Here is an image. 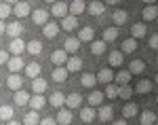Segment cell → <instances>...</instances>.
Instances as JSON below:
<instances>
[{
	"instance_id": "cell-1",
	"label": "cell",
	"mask_w": 158,
	"mask_h": 125,
	"mask_svg": "<svg viewBox=\"0 0 158 125\" xmlns=\"http://www.w3.org/2000/svg\"><path fill=\"white\" fill-rule=\"evenodd\" d=\"M6 66H9V72L11 74H17V72H21L25 68V62L21 60V55H13V57H9Z\"/></svg>"
},
{
	"instance_id": "cell-2",
	"label": "cell",
	"mask_w": 158,
	"mask_h": 125,
	"mask_svg": "<svg viewBox=\"0 0 158 125\" xmlns=\"http://www.w3.org/2000/svg\"><path fill=\"white\" fill-rule=\"evenodd\" d=\"M4 34H9L11 40H13V38H21V34H23V25L19 24V21H11V24L6 25Z\"/></svg>"
},
{
	"instance_id": "cell-3",
	"label": "cell",
	"mask_w": 158,
	"mask_h": 125,
	"mask_svg": "<svg viewBox=\"0 0 158 125\" xmlns=\"http://www.w3.org/2000/svg\"><path fill=\"white\" fill-rule=\"evenodd\" d=\"M65 70H68V72H80V70H82V60H80L78 55L68 57V62H65Z\"/></svg>"
},
{
	"instance_id": "cell-4",
	"label": "cell",
	"mask_w": 158,
	"mask_h": 125,
	"mask_svg": "<svg viewBox=\"0 0 158 125\" xmlns=\"http://www.w3.org/2000/svg\"><path fill=\"white\" fill-rule=\"evenodd\" d=\"M65 106L72 108V110L80 108V106H82V96H80V93H68V96H65Z\"/></svg>"
},
{
	"instance_id": "cell-5",
	"label": "cell",
	"mask_w": 158,
	"mask_h": 125,
	"mask_svg": "<svg viewBox=\"0 0 158 125\" xmlns=\"http://www.w3.org/2000/svg\"><path fill=\"white\" fill-rule=\"evenodd\" d=\"M51 62L55 64V68H59V66H65V62H68V53L63 49H57L51 53Z\"/></svg>"
},
{
	"instance_id": "cell-6",
	"label": "cell",
	"mask_w": 158,
	"mask_h": 125,
	"mask_svg": "<svg viewBox=\"0 0 158 125\" xmlns=\"http://www.w3.org/2000/svg\"><path fill=\"white\" fill-rule=\"evenodd\" d=\"M49 15H53V17H65L68 15V4L65 2H61V0H57V2H53V9H51Z\"/></svg>"
},
{
	"instance_id": "cell-7",
	"label": "cell",
	"mask_w": 158,
	"mask_h": 125,
	"mask_svg": "<svg viewBox=\"0 0 158 125\" xmlns=\"http://www.w3.org/2000/svg\"><path fill=\"white\" fill-rule=\"evenodd\" d=\"M152 89H154V83L152 81H148V78H141L137 85H135V93H141V96H146V93H152Z\"/></svg>"
},
{
	"instance_id": "cell-8",
	"label": "cell",
	"mask_w": 158,
	"mask_h": 125,
	"mask_svg": "<svg viewBox=\"0 0 158 125\" xmlns=\"http://www.w3.org/2000/svg\"><path fill=\"white\" fill-rule=\"evenodd\" d=\"M42 34H44V38H55L57 34H59V24L47 21V24L42 25Z\"/></svg>"
},
{
	"instance_id": "cell-9",
	"label": "cell",
	"mask_w": 158,
	"mask_h": 125,
	"mask_svg": "<svg viewBox=\"0 0 158 125\" xmlns=\"http://www.w3.org/2000/svg\"><path fill=\"white\" fill-rule=\"evenodd\" d=\"M27 104H30V108H32V110H40V108H44V104H47V100H44V96H42V93H34V96H32V98H30V102H27Z\"/></svg>"
},
{
	"instance_id": "cell-10",
	"label": "cell",
	"mask_w": 158,
	"mask_h": 125,
	"mask_svg": "<svg viewBox=\"0 0 158 125\" xmlns=\"http://www.w3.org/2000/svg\"><path fill=\"white\" fill-rule=\"evenodd\" d=\"M86 11V4L82 2V0H74L72 4H68V13L72 15V17H78L80 13Z\"/></svg>"
},
{
	"instance_id": "cell-11",
	"label": "cell",
	"mask_w": 158,
	"mask_h": 125,
	"mask_svg": "<svg viewBox=\"0 0 158 125\" xmlns=\"http://www.w3.org/2000/svg\"><path fill=\"white\" fill-rule=\"evenodd\" d=\"M32 19H34L36 25H44L49 21V11L47 9H36V11L32 13Z\"/></svg>"
},
{
	"instance_id": "cell-12",
	"label": "cell",
	"mask_w": 158,
	"mask_h": 125,
	"mask_svg": "<svg viewBox=\"0 0 158 125\" xmlns=\"http://www.w3.org/2000/svg\"><path fill=\"white\" fill-rule=\"evenodd\" d=\"M97 83H103V85H108V83H114V72H112V68H101L97 72Z\"/></svg>"
},
{
	"instance_id": "cell-13",
	"label": "cell",
	"mask_w": 158,
	"mask_h": 125,
	"mask_svg": "<svg viewBox=\"0 0 158 125\" xmlns=\"http://www.w3.org/2000/svg\"><path fill=\"white\" fill-rule=\"evenodd\" d=\"M129 72L131 74H143L146 72V62L143 60H131L129 62Z\"/></svg>"
},
{
	"instance_id": "cell-14",
	"label": "cell",
	"mask_w": 158,
	"mask_h": 125,
	"mask_svg": "<svg viewBox=\"0 0 158 125\" xmlns=\"http://www.w3.org/2000/svg\"><path fill=\"white\" fill-rule=\"evenodd\" d=\"M13 13H15L17 17H27V15H30V4H27L25 0H19L17 4H13Z\"/></svg>"
},
{
	"instance_id": "cell-15",
	"label": "cell",
	"mask_w": 158,
	"mask_h": 125,
	"mask_svg": "<svg viewBox=\"0 0 158 125\" xmlns=\"http://www.w3.org/2000/svg\"><path fill=\"white\" fill-rule=\"evenodd\" d=\"M78 40H80V42H91V40H95V30H93L91 25H85V28L78 32Z\"/></svg>"
},
{
	"instance_id": "cell-16",
	"label": "cell",
	"mask_w": 158,
	"mask_h": 125,
	"mask_svg": "<svg viewBox=\"0 0 158 125\" xmlns=\"http://www.w3.org/2000/svg\"><path fill=\"white\" fill-rule=\"evenodd\" d=\"M6 87L13 89V91H19V89L23 87V76H19V74H11L9 78H6Z\"/></svg>"
},
{
	"instance_id": "cell-17",
	"label": "cell",
	"mask_w": 158,
	"mask_h": 125,
	"mask_svg": "<svg viewBox=\"0 0 158 125\" xmlns=\"http://www.w3.org/2000/svg\"><path fill=\"white\" fill-rule=\"evenodd\" d=\"M49 104L53 106V108H63V104H65V96L61 93V91H55V93H51V98H49Z\"/></svg>"
},
{
	"instance_id": "cell-18",
	"label": "cell",
	"mask_w": 158,
	"mask_h": 125,
	"mask_svg": "<svg viewBox=\"0 0 158 125\" xmlns=\"http://www.w3.org/2000/svg\"><path fill=\"white\" fill-rule=\"evenodd\" d=\"M141 17H143V21H154V19L158 17L156 4H146V9L141 11Z\"/></svg>"
},
{
	"instance_id": "cell-19",
	"label": "cell",
	"mask_w": 158,
	"mask_h": 125,
	"mask_svg": "<svg viewBox=\"0 0 158 125\" xmlns=\"http://www.w3.org/2000/svg\"><path fill=\"white\" fill-rule=\"evenodd\" d=\"M55 123L70 125L72 123V110H63V108H59V110H57V117H55Z\"/></svg>"
},
{
	"instance_id": "cell-20",
	"label": "cell",
	"mask_w": 158,
	"mask_h": 125,
	"mask_svg": "<svg viewBox=\"0 0 158 125\" xmlns=\"http://www.w3.org/2000/svg\"><path fill=\"white\" fill-rule=\"evenodd\" d=\"M137 113H139V106L135 102H127L124 108H122V117L124 119H133V117H137Z\"/></svg>"
},
{
	"instance_id": "cell-21",
	"label": "cell",
	"mask_w": 158,
	"mask_h": 125,
	"mask_svg": "<svg viewBox=\"0 0 158 125\" xmlns=\"http://www.w3.org/2000/svg\"><path fill=\"white\" fill-rule=\"evenodd\" d=\"M103 11H106V4L99 0V2H91L89 7H86V13L89 15H93V17H99V15H103Z\"/></svg>"
},
{
	"instance_id": "cell-22",
	"label": "cell",
	"mask_w": 158,
	"mask_h": 125,
	"mask_svg": "<svg viewBox=\"0 0 158 125\" xmlns=\"http://www.w3.org/2000/svg\"><path fill=\"white\" fill-rule=\"evenodd\" d=\"M9 49H11L13 55H21L25 51V42L21 40V38H13L11 42H9Z\"/></svg>"
},
{
	"instance_id": "cell-23",
	"label": "cell",
	"mask_w": 158,
	"mask_h": 125,
	"mask_svg": "<svg viewBox=\"0 0 158 125\" xmlns=\"http://www.w3.org/2000/svg\"><path fill=\"white\" fill-rule=\"evenodd\" d=\"M129 21V13L122 11V9H118V11H114V15H112V24L114 25H124Z\"/></svg>"
},
{
	"instance_id": "cell-24",
	"label": "cell",
	"mask_w": 158,
	"mask_h": 125,
	"mask_svg": "<svg viewBox=\"0 0 158 125\" xmlns=\"http://www.w3.org/2000/svg\"><path fill=\"white\" fill-rule=\"evenodd\" d=\"M116 38H118V28H116V25H110V28L103 30V38H101V40H103L106 45H108V42H114Z\"/></svg>"
},
{
	"instance_id": "cell-25",
	"label": "cell",
	"mask_w": 158,
	"mask_h": 125,
	"mask_svg": "<svg viewBox=\"0 0 158 125\" xmlns=\"http://www.w3.org/2000/svg\"><path fill=\"white\" fill-rule=\"evenodd\" d=\"M78 25V17H72V15H65L63 19H61V25L59 28H63L65 32H72L74 28Z\"/></svg>"
},
{
	"instance_id": "cell-26",
	"label": "cell",
	"mask_w": 158,
	"mask_h": 125,
	"mask_svg": "<svg viewBox=\"0 0 158 125\" xmlns=\"http://www.w3.org/2000/svg\"><path fill=\"white\" fill-rule=\"evenodd\" d=\"M42 42L40 40H30V42H25V51L30 53V55H40L42 53Z\"/></svg>"
},
{
	"instance_id": "cell-27",
	"label": "cell",
	"mask_w": 158,
	"mask_h": 125,
	"mask_svg": "<svg viewBox=\"0 0 158 125\" xmlns=\"http://www.w3.org/2000/svg\"><path fill=\"white\" fill-rule=\"evenodd\" d=\"M108 62H110V68H120L122 62H124V57H122L120 51H112L108 55Z\"/></svg>"
},
{
	"instance_id": "cell-28",
	"label": "cell",
	"mask_w": 158,
	"mask_h": 125,
	"mask_svg": "<svg viewBox=\"0 0 158 125\" xmlns=\"http://www.w3.org/2000/svg\"><path fill=\"white\" fill-rule=\"evenodd\" d=\"M80 83H82V87L93 89L95 85H97V76L93 74V72H85V74L80 76Z\"/></svg>"
},
{
	"instance_id": "cell-29",
	"label": "cell",
	"mask_w": 158,
	"mask_h": 125,
	"mask_svg": "<svg viewBox=\"0 0 158 125\" xmlns=\"http://www.w3.org/2000/svg\"><path fill=\"white\" fill-rule=\"evenodd\" d=\"M146 32H148V25L146 24H135V25H131V38H143L146 36Z\"/></svg>"
},
{
	"instance_id": "cell-30",
	"label": "cell",
	"mask_w": 158,
	"mask_h": 125,
	"mask_svg": "<svg viewBox=\"0 0 158 125\" xmlns=\"http://www.w3.org/2000/svg\"><path fill=\"white\" fill-rule=\"evenodd\" d=\"M32 91H34V93H44V91H47V81H44L42 76L32 78Z\"/></svg>"
},
{
	"instance_id": "cell-31",
	"label": "cell",
	"mask_w": 158,
	"mask_h": 125,
	"mask_svg": "<svg viewBox=\"0 0 158 125\" xmlns=\"http://www.w3.org/2000/svg\"><path fill=\"white\" fill-rule=\"evenodd\" d=\"M131 72H129V70H120V72H118V74H114V83H116V85H118V87H120V85H129V81H131Z\"/></svg>"
},
{
	"instance_id": "cell-32",
	"label": "cell",
	"mask_w": 158,
	"mask_h": 125,
	"mask_svg": "<svg viewBox=\"0 0 158 125\" xmlns=\"http://www.w3.org/2000/svg\"><path fill=\"white\" fill-rule=\"evenodd\" d=\"M106 49H108V45L103 40H91V53L93 55H103Z\"/></svg>"
},
{
	"instance_id": "cell-33",
	"label": "cell",
	"mask_w": 158,
	"mask_h": 125,
	"mask_svg": "<svg viewBox=\"0 0 158 125\" xmlns=\"http://www.w3.org/2000/svg\"><path fill=\"white\" fill-rule=\"evenodd\" d=\"M78 49H80V40L78 38H68L65 40V47H63V51L65 53H78Z\"/></svg>"
},
{
	"instance_id": "cell-34",
	"label": "cell",
	"mask_w": 158,
	"mask_h": 125,
	"mask_svg": "<svg viewBox=\"0 0 158 125\" xmlns=\"http://www.w3.org/2000/svg\"><path fill=\"white\" fill-rule=\"evenodd\" d=\"M139 123L141 125H154L156 123V114L152 113V110H143V113L139 114Z\"/></svg>"
},
{
	"instance_id": "cell-35",
	"label": "cell",
	"mask_w": 158,
	"mask_h": 125,
	"mask_svg": "<svg viewBox=\"0 0 158 125\" xmlns=\"http://www.w3.org/2000/svg\"><path fill=\"white\" fill-rule=\"evenodd\" d=\"M68 74H70V72L65 70V66H59V68L53 70V81H55V83H63V81L68 78Z\"/></svg>"
},
{
	"instance_id": "cell-36",
	"label": "cell",
	"mask_w": 158,
	"mask_h": 125,
	"mask_svg": "<svg viewBox=\"0 0 158 125\" xmlns=\"http://www.w3.org/2000/svg\"><path fill=\"white\" fill-rule=\"evenodd\" d=\"M101 102H103V93L101 91H93V93H89V106L93 108V106H101Z\"/></svg>"
},
{
	"instance_id": "cell-37",
	"label": "cell",
	"mask_w": 158,
	"mask_h": 125,
	"mask_svg": "<svg viewBox=\"0 0 158 125\" xmlns=\"http://www.w3.org/2000/svg\"><path fill=\"white\" fill-rule=\"evenodd\" d=\"M23 70H25V74L30 76V78H36V76H40V64L32 62V64H27Z\"/></svg>"
},
{
	"instance_id": "cell-38",
	"label": "cell",
	"mask_w": 158,
	"mask_h": 125,
	"mask_svg": "<svg viewBox=\"0 0 158 125\" xmlns=\"http://www.w3.org/2000/svg\"><path fill=\"white\" fill-rule=\"evenodd\" d=\"M133 93H135V91H133L131 85H120V87H118V98H122L124 102L131 100V96H133Z\"/></svg>"
},
{
	"instance_id": "cell-39",
	"label": "cell",
	"mask_w": 158,
	"mask_h": 125,
	"mask_svg": "<svg viewBox=\"0 0 158 125\" xmlns=\"http://www.w3.org/2000/svg\"><path fill=\"white\" fill-rule=\"evenodd\" d=\"M103 96L110 98V100H116V98H118V85H116V83H108V85H106V91H103Z\"/></svg>"
},
{
	"instance_id": "cell-40",
	"label": "cell",
	"mask_w": 158,
	"mask_h": 125,
	"mask_svg": "<svg viewBox=\"0 0 158 125\" xmlns=\"http://www.w3.org/2000/svg\"><path fill=\"white\" fill-rule=\"evenodd\" d=\"M133 51H137V40H135V38H127V40H124V42H122V55H124V53H133Z\"/></svg>"
},
{
	"instance_id": "cell-41",
	"label": "cell",
	"mask_w": 158,
	"mask_h": 125,
	"mask_svg": "<svg viewBox=\"0 0 158 125\" xmlns=\"http://www.w3.org/2000/svg\"><path fill=\"white\" fill-rule=\"evenodd\" d=\"M27 102H30V96H27V91H23V89L15 91V104H17V106H25Z\"/></svg>"
},
{
	"instance_id": "cell-42",
	"label": "cell",
	"mask_w": 158,
	"mask_h": 125,
	"mask_svg": "<svg viewBox=\"0 0 158 125\" xmlns=\"http://www.w3.org/2000/svg\"><path fill=\"white\" fill-rule=\"evenodd\" d=\"M80 119H82L85 123H91V121L95 119V110H93L91 106H86V108H80Z\"/></svg>"
},
{
	"instance_id": "cell-43",
	"label": "cell",
	"mask_w": 158,
	"mask_h": 125,
	"mask_svg": "<svg viewBox=\"0 0 158 125\" xmlns=\"http://www.w3.org/2000/svg\"><path fill=\"white\" fill-rule=\"evenodd\" d=\"M38 121H40V117H38L36 110H30V113H25V117H23V125H38Z\"/></svg>"
},
{
	"instance_id": "cell-44",
	"label": "cell",
	"mask_w": 158,
	"mask_h": 125,
	"mask_svg": "<svg viewBox=\"0 0 158 125\" xmlns=\"http://www.w3.org/2000/svg\"><path fill=\"white\" fill-rule=\"evenodd\" d=\"M13 114H15V110H13L9 104H4V106H0V119L2 121H11Z\"/></svg>"
},
{
	"instance_id": "cell-45",
	"label": "cell",
	"mask_w": 158,
	"mask_h": 125,
	"mask_svg": "<svg viewBox=\"0 0 158 125\" xmlns=\"http://www.w3.org/2000/svg\"><path fill=\"white\" fill-rule=\"evenodd\" d=\"M112 106H101L99 108V113H97V117H99V121H110L112 119Z\"/></svg>"
},
{
	"instance_id": "cell-46",
	"label": "cell",
	"mask_w": 158,
	"mask_h": 125,
	"mask_svg": "<svg viewBox=\"0 0 158 125\" xmlns=\"http://www.w3.org/2000/svg\"><path fill=\"white\" fill-rule=\"evenodd\" d=\"M11 11H13L11 4H6V2H0V19H2V21H4V19L11 15Z\"/></svg>"
},
{
	"instance_id": "cell-47",
	"label": "cell",
	"mask_w": 158,
	"mask_h": 125,
	"mask_svg": "<svg viewBox=\"0 0 158 125\" xmlns=\"http://www.w3.org/2000/svg\"><path fill=\"white\" fill-rule=\"evenodd\" d=\"M148 45H150V49H158V34H152Z\"/></svg>"
},
{
	"instance_id": "cell-48",
	"label": "cell",
	"mask_w": 158,
	"mask_h": 125,
	"mask_svg": "<svg viewBox=\"0 0 158 125\" xmlns=\"http://www.w3.org/2000/svg\"><path fill=\"white\" fill-rule=\"evenodd\" d=\"M38 125H57L55 123V119H51V117H44V119H40Z\"/></svg>"
},
{
	"instance_id": "cell-49",
	"label": "cell",
	"mask_w": 158,
	"mask_h": 125,
	"mask_svg": "<svg viewBox=\"0 0 158 125\" xmlns=\"http://www.w3.org/2000/svg\"><path fill=\"white\" fill-rule=\"evenodd\" d=\"M6 62H9V53L6 51H0V66H4Z\"/></svg>"
},
{
	"instance_id": "cell-50",
	"label": "cell",
	"mask_w": 158,
	"mask_h": 125,
	"mask_svg": "<svg viewBox=\"0 0 158 125\" xmlns=\"http://www.w3.org/2000/svg\"><path fill=\"white\" fill-rule=\"evenodd\" d=\"M112 125H127V119H118V121H112Z\"/></svg>"
},
{
	"instance_id": "cell-51",
	"label": "cell",
	"mask_w": 158,
	"mask_h": 125,
	"mask_svg": "<svg viewBox=\"0 0 158 125\" xmlns=\"http://www.w3.org/2000/svg\"><path fill=\"white\" fill-rule=\"evenodd\" d=\"M4 30H6V24H4V21L0 19V34H4Z\"/></svg>"
},
{
	"instance_id": "cell-52",
	"label": "cell",
	"mask_w": 158,
	"mask_h": 125,
	"mask_svg": "<svg viewBox=\"0 0 158 125\" xmlns=\"http://www.w3.org/2000/svg\"><path fill=\"white\" fill-rule=\"evenodd\" d=\"M120 0H103V4H118Z\"/></svg>"
},
{
	"instance_id": "cell-53",
	"label": "cell",
	"mask_w": 158,
	"mask_h": 125,
	"mask_svg": "<svg viewBox=\"0 0 158 125\" xmlns=\"http://www.w3.org/2000/svg\"><path fill=\"white\" fill-rule=\"evenodd\" d=\"M6 125H23V123H19V121H13V119H11V121H6Z\"/></svg>"
},
{
	"instance_id": "cell-54",
	"label": "cell",
	"mask_w": 158,
	"mask_h": 125,
	"mask_svg": "<svg viewBox=\"0 0 158 125\" xmlns=\"http://www.w3.org/2000/svg\"><path fill=\"white\" fill-rule=\"evenodd\" d=\"M4 2H6V4H17L19 0H4Z\"/></svg>"
},
{
	"instance_id": "cell-55",
	"label": "cell",
	"mask_w": 158,
	"mask_h": 125,
	"mask_svg": "<svg viewBox=\"0 0 158 125\" xmlns=\"http://www.w3.org/2000/svg\"><path fill=\"white\" fill-rule=\"evenodd\" d=\"M143 2H146V4H154L156 0H143Z\"/></svg>"
},
{
	"instance_id": "cell-56",
	"label": "cell",
	"mask_w": 158,
	"mask_h": 125,
	"mask_svg": "<svg viewBox=\"0 0 158 125\" xmlns=\"http://www.w3.org/2000/svg\"><path fill=\"white\" fill-rule=\"evenodd\" d=\"M44 2H49V4H53V2H57V0H44Z\"/></svg>"
},
{
	"instance_id": "cell-57",
	"label": "cell",
	"mask_w": 158,
	"mask_h": 125,
	"mask_svg": "<svg viewBox=\"0 0 158 125\" xmlns=\"http://www.w3.org/2000/svg\"><path fill=\"white\" fill-rule=\"evenodd\" d=\"M93 2H99V0H93Z\"/></svg>"
},
{
	"instance_id": "cell-58",
	"label": "cell",
	"mask_w": 158,
	"mask_h": 125,
	"mask_svg": "<svg viewBox=\"0 0 158 125\" xmlns=\"http://www.w3.org/2000/svg\"><path fill=\"white\" fill-rule=\"evenodd\" d=\"M25 2H30V0H25Z\"/></svg>"
},
{
	"instance_id": "cell-59",
	"label": "cell",
	"mask_w": 158,
	"mask_h": 125,
	"mask_svg": "<svg viewBox=\"0 0 158 125\" xmlns=\"http://www.w3.org/2000/svg\"><path fill=\"white\" fill-rule=\"evenodd\" d=\"M0 89H2V85H0Z\"/></svg>"
}]
</instances>
